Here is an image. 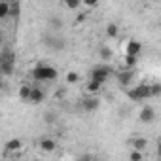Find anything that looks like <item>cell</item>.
Here are the masks:
<instances>
[{
	"label": "cell",
	"mask_w": 161,
	"mask_h": 161,
	"mask_svg": "<svg viewBox=\"0 0 161 161\" xmlns=\"http://www.w3.org/2000/svg\"><path fill=\"white\" fill-rule=\"evenodd\" d=\"M32 78L34 80H40V82H49V80H55L57 78V68L47 66L44 63H38L36 68L32 70Z\"/></svg>",
	"instance_id": "obj_2"
},
{
	"label": "cell",
	"mask_w": 161,
	"mask_h": 161,
	"mask_svg": "<svg viewBox=\"0 0 161 161\" xmlns=\"http://www.w3.org/2000/svg\"><path fill=\"white\" fill-rule=\"evenodd\" d=\"M118 32H119L118 25H116V23H108V27H106V34H108L110 38H116V36H118Z\"/></svg>",
	"instance_id": "obj_17"
},
{
	"label": "cell",
	"mask_w": 161,
	"mask_h": 161,
	"mask_svg": "<svg viewBox=\"0 0 161 161\" xmlns=\"http://www.w3.org/2000/svg\"><path fill=\"white\" fill-rule=\"evenodd\" d=\"M153 119H155L153 108H152V106H144V108L140 110V121H142V123H152Z\"/></svg>",
	"instance_id": "obj_7"
},
{
	"label": "cell",
	"mask_w": 161,
	"mask_h": 161,
	"mask_svg": "<svg viewBox=\"0 0 161 161\" xmlns=\"http://www.w3.org/2000/svg\"><path fill=\"white\" fill-rule=\"evenodd\" d=\"M31 89L32 87H29V86H21L19 87V99L21 101H29L31 99Z\"/></svg>",
	"instance_id": "obj_16"
},
{
	"label": "cell",
	"mask_w": 161,
	"mask_h": 161,
	"mask_svg": "<svg viewBox=\"0 0 161 161\" xmlns=\"http://www.w3.org/2000/svg\"><path fill=\"white\" fill-rule=\"evenodd\" d=\"M64 6H66L68 10H76V8H80V6H82V2H80V0H66V2H64Z\"/></svg>",
	"instance_id": "obj_21"
},
{
	"label": "cell",
	"mask_w": 161,
	"mask_h": 161,
	"mask_svg": "<svg viewBox=\"0 0 161 161\" xmlns=\"http://www.w3.org/2000/svg\"><path fill=\"white\" fill-rule=\"evenodd\" d=\"M129 161H142V152H131V155H129Z\"/></svg>",
	"instance_id": "obj_26"
},
{
	"label": "cell",
	"mask_w": 161,
	"mask_h": 161,
	"mask_svg": "<svg viewBox=\"0 0 161 161\" xmlns=\"http://www.w3.org/2000/svg\"><path fill=\"white\" fill-rule=\"evenodd\" d=\"M44 97H46V95H44V91H42L40 87H32V89H31V99H29V101H32L34 104H40V103L44 101Z\"/></svg>",
	"instance_id": "obj_12"
},
{
	"label": "cell",
	"mask_w": 161,
	"mask_h": 161,
	"mask_svg": "<svg viewBox=\"0 0 161 161\" xmlns=\"http://www.w3.org/2000/svg\"><path fill=\"white\" fill-rule=\"evenodd\" d=\"M55 119H57V114H55L53 110L44 114V121H46V123H55Z\"/></svg>",
	"instance_id": "obj_20"
},
{
	"label": "cell",
	"mask_w": 161,
	"mask_h": 161,
	"mask_svg": "<svg viewBox=\"0 0 161 161\" xmlns=\"http://www.w3.org/2000/svg\"><path fill=\"white\" fill-rule=\"evenodd\" d=\"M40 148H42V152H55L57 150V142L53 140V138H42L40 140Z\"/></svg>",
	"instance_id": "obj_11"
},
{
	"label": "cell",
	"mask_w": 161,
	"mask_h": 161,
	"mask_svg": "<svg viewBox=\"0 0 161 161\" xmlns=\"http://www.w3.org/2000/svg\"><path fill=\"white\" fill-rule=\"evenodd\" d=\"M99 55H101V59H103V61H110V59H112V49H110L108 46H101Z\"/></svg>",
	"instance_id": "obj_15"
},
{
	"label": "cell",
	"mask_w": 161,
	"mask_h": 161,
	"mask_svg": "<svg viewBox=\"0 0 161 161\" xmlns=\"http://www.w3.org/2000/svg\"><path fill=\"white\" fill-rule=\"evenodd\" d=\"M159 95H161V86L159 84L150 86V97H159Z\"/></svg>",
	"instance_id": "obj_19"
},
{
	"label": "cell",
	"mask_w": 161,
	"mask_h": 161,
	"mask_svg": "<svg viewBox=\"0 0 161 161\" xmlns=\"http://www.w3.org/2000/svg\"><path fill=\"white\" fill-rule=\"evenodd\" d=\"M78 80H80V74H78V72H68V74H66V82H68V84H76Z\"/></svg>",
	"instance_id": "obj_22"
},
{
	"label": "cell",
	"mask_w": 161,
	"mask_h": 161,
	"mask_svg": "<svg viewBox=\"0 0 161 161\" xmlns=\"http://www.w3.org/2000/svg\"><path fill=\"white\" fill-rule=\"evenodd\" d=\"M133 91H135V95H136V99H138V101H142V99H148V97H150V86H148V84H140V86H138V87H135Z\"/></svg>",
	"instance_id": "obj_10"
},
{
	"label": "cell",
	"mask_w": 161,
	"mask_h": 161,
	"mask_svg": "<svg viewBox=\"0 0 161 161\" xmlns=\"http://www.w3.org/2000/svg\"><path fill=\"white\" fill-rule=\"evenodd\" d=\"M125 64L129 70H133V66L136 64V57H131V55H125Z\"/></svg>",
	"instance_id": "obj_24"
},
{
	"label": "cell",
	"mask_w": 161,
	"mask_h": 161,
	"mask_svg": "<svg viewBox=\"0 0 161 161\" xmlns=\"http://www.w3.org/2000/svg\"><path fill=\"white\" fill-rule=\"evenodd\" d=\"M99 106H101V101H99L97 97H86V99L82 101V108H84L86 112H95Z\"/></svg>",
	"instance_id": "obj_6"
},
{
	"label": "cell",
	"mask_w": 161,
	"mask_h": 161,
	"mask_svg": "<svg viewBox=\"0 0 161 161\" xmlns=\"http://www.w3.org/2000/svg\"><path fill=\"white\" fill-rule=\"evenodd\" d=\"M36 161H38V159H36Z\"/></svg>",
	"instance_id": "obj_31"
},
{
	"label": "cell",
	"mask_w": 161,
	"mask_h": 161,
	"mask_svg": "<svg viewBox=\"0 0 161 161\" xmlns=\"http://www.w3.org/2000/svg\"><path fill=\"white\" fill-rule=\"evenodd\" d=\"M131 146L135 152H142L148 146V138L146 136H135V138H131Z\"/></svg>",
	"instance_id": "obj_8"
},
{
	"label": "cell",
	"mask_w": 161,
	"mask_h": 161,
	"mask_svg": "<svg viewBox=\"0 0 161 161\" xmlns=\"http://www.w3.org/2000/svg\"><path fill=\"white\" fill-rule=\"evenodd\" d=\"M10 15V2H0V19Z\"/></svg>",
	"instance_id": "obj_18"
},
{
	"label": "cell",
	"mask_w": 161,
	"mask_h": 161,
	"mask_svg": "<svg viewBox=\"0 0 161 161\" xmlns=\"http://www.w3.org/2000/svg\"><path fill=\"white\" fill-rule=\"evenodd\" d=\"M44 42H46V46H47L49 49H63V47H64V40L59 38V36H55V34H47V36L44 38Z\"/></svg>",
	"instance_id": "obj_4"
},
{
	"label": "cell",
	"mask_w": 161,
	"mask_h": 161,
	"mask_svg": "<svg viewBox=\"0 0 161 161\" xmlns=\"http://www.w3.org/2000/svg\"><path fill=\"white\" fill-rule=\"evenodd\" d=\"M2 40H4V36H2V32H0V46H2Z\"/></svg>",
	"instance_id": "obj_30"
},
{
	"label": "cell",
	"mask_w": 161,
	"mask_h": 161,
	"mask_svg": "<svg viewBox=\"0 0 161 161\" xmlns=\"http://www.w3.org/2000/svg\"><path fill=\"white\" fill-rule=\"evenodd\" d=\"M114 74V70L108 66V64H99V66H95L93 70H91V74H89V78H91V82H97V84H104L106 80L110 78Z\"/></svg>",
	"instance_id": "obj_3"
},
{
	"label": "cell",
	"mask_w": 161,
	"mask_h": 161,
	"mask_svg": "<svg viewBox=\"0 0 161 161\" xmlns=\"http://www.w3.org/2000/svg\"><path fill=\"white\" fill-rule=\"evenodd\" d=\"M10 15L14 19H17L21 15V4L19 2H10Z\"/></svg>",
	"instance_id": "obj_14"
},
{
	"label": "cell",
	"mask_w": 161,
	"mask_h": 161,
	"mask_svg": "<svg viewBox=\"0 0 161 161\" xmlns=\"http://www.w3.org/2000/svg\"><path fill=\"white\" fill-rule=\"evenodd\" d=\"M118 82H119V86H123V87H127V86H131V82H133V78H135V72L133 70H121V72H118Z\"/></svg>",
	"instance_id": "obj_5"
},
{
	"label": "cell",
	"mask_w": 161,
	"mask_h": 161,
	"mask_svg": "<svg viewBox=\"0 0 161 161\" xmlns=\"http://www.w3.org/2000/svg\"><path fill=\"white\" fill-rule=\"evenodd\" d=\"M140 49H142V44H140V42H136V40H129V42H127V55L136 57V55L140 53Z\"/></svg>",
	"instance_id": "obj_9"
},
{
	"label": "cell",
	"mask_w": 161,
	"mask_h": 161,
	"mask_svg": "<svg viewBox=\"0 0 161 161\" xmlns=\"http://www.w3.org/2000/svg\"><path fill=\"white\" fill-rule=\"evenodd\" d=\"M49 25H51V27H55V31H59V29L63 27V21H61L59 17H51V19H49Z\"/></svg>",
	"instance_id": "obj_25"
},
{
	"label": "cell",
	"mask_w": 161,
	"mask_h": 161,
	"mask_svg": "<svg viewBox=\"0 0 161 161\" xmlns=\"http://www.w3.org/2000/svg\"><path fill=\"white\" fill-rule=\"evenodd\" d=\"M4 87V84H2V70H0V89Z\"/></svg>",
	"instance_id": "obj_29"
},
{
	"label": "cell",
	"mask_w": 161,
	"mask_h": 161,
	"mask_svg": "<svg viewBox=\"0 0 161 161\" xmlns=\"http://www.w3.org/2000/svg\"><path fill=\"white\" fill-rule=\"evenodd\" d=\"M21 146H23V142L19 140V138H12V140H8L6 142V152H19L21 150Z\"/></svg>",
	"instance_id": "obj_13"
},
{
	"label": "cell",
	"mask_w": 161,
	"mask_h": 161,
	"mask_svg": "<svg viewBox=\"0 0 161 161\" xmlns=\"http://www.w3.org/2000/svg\"><path fill=\"white\" fill-rule=\"evenodd\" d=\"M14 68H15V51L8 46L0 53V70H2V76H12Z\"/></svg>",
	"instance_id": "obj_1"
},
{
	"label": "cell",
	"mask_w": 161,
	"mask_h": 161,
	"mask_svg": "<svg viewBox=\"0 0 161 161\" xmlns=\"http://www.w3.org/2000/svg\"><path fill=\"white\" fill-rule=\"evenodd\" d=\"M87 91H91V93H97L99 89H101V84H97V82H91L89 80V84H87V87H86Z\"/></svg>",
	"instance_id": "obj_23"
},
{
	"label": "cell",
	"mask_w": 161,
	"mask_h": 161,
	"mask_svg": "<svg viewBox=\"0 0 161 161\" xmlns=\"http://www.w3.org/2000/svg\"><path fill=\"white\" fill-rule=\"evenodd\" d=\"M78 161H93V155L91 153H82L78 157Z\"/></svg>",
	"instance_id": "obj_27"
},
{
	"label": "cell",
	"mask_w": 161,
	"mask_h": 161,
	"mask_svg": "<svg viewBox=\"0 0 161 161\" xmlns=\"http://www.w3.org/2000/svg\"><path fill=\"white\" fill-rule=\"evenodd\" d=\"M86 4H87V6H91V8H93V6H97L95 0H86Z\"/></svg>",
	"instance_id": "obj_28"
}]
</instances>
